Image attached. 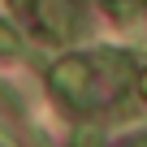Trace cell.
I'll list each match as a JSON object with an SVG mask.
<instances>
[{
  "instance_id": "1",
  "label": "cell",
  "mask_w": 147,
  "mask_h": 147,
  "mask_svg": "<svg viewBox=\"0 0 147 147\" xmlns=\"http://www.w3.org/2000/svg\"><path fill=\"white\" fill-rule=\"evenodd\" d=\"M9 52H18V39H13L5 26H0V56H9Z\"/></svg>"
},
{
  "instance_id": "2",
  "label": "cell",
  "mask_w": 147,
  "mask_h": 147,
  "mask_svg": "<svg viewBox=\"0 0 147 147\" xmlns=\"http://www.w3.org/2000/svg\"><path fill=\"white\" fill-rule=\"evenodd\" d=\"M138 91H143V100H147V69H143V78H138Z\"/></svg>"
},
{
  "instance_id": "3",
  "label": "cell",
  "mask_w": 147,
  "mask_h": 147,
  "mask_svg": "<svg viewBox=\"0 0 147 147\" xmlns=\"http://www.w3.org/2000/svg\"><path fill=\"white\" fill-rule=\"evenodd\" d=\"M134 5H147V0H134Z\"/></svg>"
}]
</instances>
